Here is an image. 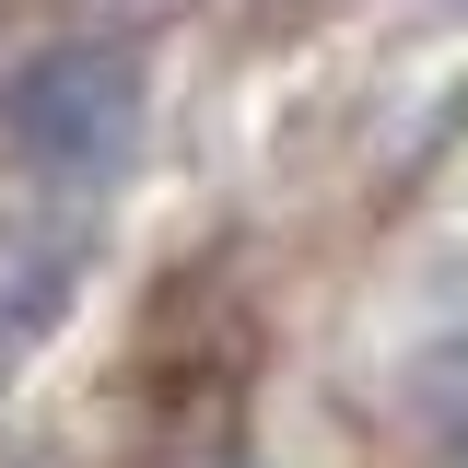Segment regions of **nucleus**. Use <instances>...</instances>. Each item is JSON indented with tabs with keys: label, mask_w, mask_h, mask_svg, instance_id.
I'll return each mask as SVG.
<instances>
[{
	"label": "nucleus",
	"mask_w": 468,
	"mask_h": 468,
	"mask_svg": "<svg viewBox=\"0 0 468 468\" xmlns=\"http://www.w3.org/2000/svg\"><path fill=\"white\" fill-rule=\"evenodd\" d=\"M410 421L433 433V457H445V468H468V340L433 351V363L410 375Z\"/></svg>",
	"instance_id": "f03ea898"
},
{
	"label": "nucleus",
	"mask_w": 468,
	"mask_h": 468,
	"mask_svg": "<svg viewBox=\"0 0 468 468\" xmlns=\"http://www.w3.org/2000/svg\"><path fill=\"white\" fill-rule=\"evenodd\" d=\"M223 468H270V457H223Z\"/></svg>",
	"instance_id": "20e7f679"
},
{
	"label": "nucleus",
	"mask_w": 468,
	"mask_h": 468,
	"mask_svg": "<svg viewBox=\"0 0 468 468\" xmlns=\"http://www.w3.org/2000/svg\"><path fill=\"white\" fill-rule=\"evenodd\" d=\"M141 106H153L141 48L70 36V48H36L0 82V141H12V165L58 176V187H94V176H117L141 153Z\"/></svg>",
	"instance_id": "f257e3e1"
},
{
	"label": "nucleus",
	"mask_w": 468,
	"mask_h": 468,
	"mask_svg": "<svg viewBox=\"0 0 468 468\" xmlns=\"http://www.w3.org/2000/svg\"><path fill=\"white\" fill-rule=\"evenodd\" d=\"M70 12H117V24H165L176 0H70Z\"/></svg>",
	"instance_id": "7ed1b4c3"
}]
</instances>
